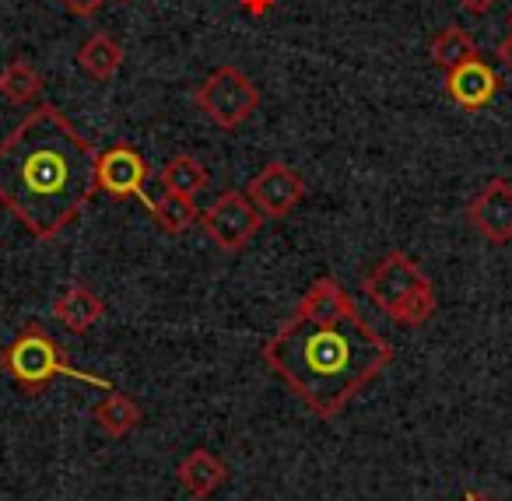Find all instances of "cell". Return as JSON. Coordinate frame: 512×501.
Returning <instances> with one entry per match:
<instances>
[{
	"instance_id": "cell-1",
	"label": "cell",
	"mask_w": 512,
	"mask_h": 501,
	"mask_svg": "<svg viewBox=\"0 0 512 501\" xmlns=\"http://www.w3.org/2000/svg\"><path fill=\"white\" fill-rule=\"evenodd\" d=\"M95 158L99 151L57 106H32L0 141V207L32 239H57L99 193Z\"/></svg>"
},
{
	"instance_id": "cell-2",
	"label": "cell",
	"mask_w": 512,
	"mask_h": 501,
	"mask_svg": "<svg viewBox=\"0 0 512 501\" xmlns=\"http://www.w3.org/2000/svg\"><path fill=\"white\" fill-rule=\"evenodd\" d=\"M264 361L316 417H337L393 361V347L362 312L330 323L292 316L264 344Z\"/></svg>"
},
{
	"instance_id": "cell-3",
	"label": "cell",
	"mask_w": 512,
	"mask_h": 501,
	"mask_svg": "<svg viewBox=\"0 0 512 501\" xmlns=\"http://www.w3.org/2000/svg\"><path fill=\"white\" fill-rule=\"evenodd\" d=\"M365 295L369 302L397 326H421L435 316L439 295H435L432 277L421 270L418 260L393 249L376 267L365 274Z\"/></svg>"
},
{
	"instance_id": "cell-4",
	"label": "cell",
	"mask_w": 512,
	"mask_h": 501,
	"mask_svg": "<svg viewBox=\"0 0 512 501\" xmlns=\"http://www.w3.org/2000/svg\"><path fill=\"white\" fill-rule=\"evenodd\" d=\"M0 368H4L18 386L32 389V393H36V389H46L53 379H60V375H64V379L88 382V386L102 389V393L113 389V382L109 379H99V375L74 368L71 361H67V354L60 351L57 340H53L39 323L25 326V330L18 333L4 351H0Z\"/></svg>"
},
{
	"instance_id": "cell-5",
	"label": "cell",
	"mask_w": 512,
	"mask_h": 501,
	"mask_svg": "<svg viewBox=\"0 0 512 501\" xmlns=\"http://www.w3.org/2000/svg\"><path fill=\"white\" fill-rule=\"evenodd\" d=\"M193 106L218 130H239L260 109V88L242 67L221 64L193 88Z\"/></svg>"
},
{
	"instance_id": "cell-6",
	"label": "cell",
	"mask_w": 512,
	"mask_h": 501,
	"mask_svg": "<svg viewBox=\"0 0 512 501\" xmlns=\"http://www.w3.org/2000/svg\"><path fill=\"white\" fill-rule=\"evenodd\" d=\"M260 225H264V214L256 211L246 190H225L221 197H214V204L207 211H200L204 235L228 256L242 253L256 239Z\"/></svg>"
},
{
	"instance_id": "cell-7",
	"label": "cell",
	"mask_w": 512,
	"mask_h": 501,
	"mask_svg": "<svg viewBox=\"0 0 512 501\" xmlns=\"http://www.w3.org/2000/svg\"><path fill=\"white\" fill-rule=\"evenodd\" d=\"M246 197L253 200L256 211L264 214V221L288 218L306 200V179L288 162H267L246 183Z\"/></svg>"
},
{
	"instance_id": "cell-8",
	"label": "cell",
	"mask_w": 512,
	"mask_h": 501,
	"mask_svg": "<svg viewBox=\"0 0 512 501\" xmlns=\"http://www.w3.org/2000/svg\"><path fill=\"white\" fill-rule=\"evenodd\" d=\"M151 179V165L134 144H113L95 158V186L113 200L141 197Z\"/></svg>"
},
{
	"instance_id": "cell-9",
	"label": "cell",
	"mask_w": 512,
	"mask_h": 501,
	"mask_svg": "<svg viewBox=\"0 0 512 501\" xmlns=\"http://www.w3.org/2000/svg\"><path fill=\"white\" fill-rule=\"evenodd\" d=\"M467 225L484 242L505 246L512 242V183L502 176L488 179L467 204Z\"/></svg>"
},
{
	"instance_id": "cell-10",
	"label": "cell",
	"mask_w": 512,
	"mask_h": 501,
	"mask_svg": "<svg viewBox=\"0 0 512 501\" xmlns=\"http://www.w3.org/2000/svg\"><path fill=\"white\" fill-rule=\"evenodd\" d=\"M498 88H502V78H498L495 67L484 57H474L467 64L446 71V95L460 109H467V113H477V109L488 106L498 95Z\"/></svg>"
},
{
	"instance_id": "cell-11",
	"label": "cell",
	"mask_w": 512,
	"mask_h": 501,
	"mask_svg": "<svg viewBox=\"0 0 512 501\" xmlns=\"http://www.w3.org/2000/svg\"><path fill=\"white\" fill-rule=\"evenodd\" d=\"M53 316L64 330L71 333H88L92 326H99L106 319V302L95 295L88 284L71 281L57 298H53Z\"/></svg>"
},
{
	"instance_id": "cell-12",
	"label": "cell",
	"mask_w": 512,
	"mask_h": 501,
	"mask_svg": "<svg viewBox=\"0 0 512 501\" xmlns=\"http://www.w3.org/2000/svg\"><path fill=\"white\" fill-rule=\"evenodd\" d=\"M176 480L190 498H211L228 480V466L218 452L211 449H190L176 466Z\"/></svg>"
},
{
	"instance_id": "cell-13",
	"label": "cell",
	"mask_w": 512,
	"mask_h": 501,
	"mask_svg": "<svg viewBox=\"0 0 512 501\" xmlns=\"http://www.w3.org/2000/svg\"><path fill=\"white\" fill-rule=\"evenodd\" d=\"M123 60H127V53H123L120 39H113L109 32H92V36L78 46V71L85 74L88 81H95V85L113 81L116 74L123 71Z\"/></svg>"
},
{
	"instance_id": "cell-14",
	"label": "cell",
	"mask_w": 512,
	"mask_h": 501,
	"mask_svg": "<svg viewBox=\"0 0 512 501\" xmlns=\"http://www.w3.org/2000/svg\"><path fill=\"white\" fill-rule=\"evenodd\" d=\"M355 309H358L355 298L348 295V288H344L341 281H334V277H320V281H313V288L299 298L295 316L316 319V323H330V319H341Z\"/></svg>"
},
{
	"instance_id": "cell-15",
	"label": "cell",
	"mask_w": 512,
	"mask_h": 501,
	"mask_svg": "<svg viewBox=\"0 0 512 501\" xmlns=\"http://www.w3.org/2000/svg\"><path fill=\"white\" fill-rule=\"evenodd\" d=\"M92 421L102 435L127 438L130 431L141 424V403H137L130 393H120V389L113 386V389H106V396L92 407Z\"/></svg>"
},
{
	"instance_id": "cell-16",
	"label": "cell",
	"mask_w": 512,
	"mask_h": 501,
	"mask_svg": "<svg viewBox=\"0 0 512 501\" xmlns=\"http://www.w3.org/2000/svg\"><path fill=\"white\" fill-rule=\"evenodd\" d=\"M141 200H144V207H148L151 221L158 225V232L172 235V239L186 235L200 221V211L190 197H176V193H158V197H148V193H141Z\"/></svg>"
},
{
	"instance_id": "cell-17",
	"label": "cell",
	"mask_w": 512,
	"mask_h": 501,
	"mask_svg": "<svg viewBox=\"0 0 512 501\" xmlns=\"http://www.w3.org/2000/svg\"><path fill=\"white\" fill-rule=\"evenodd\" d=\"M43 88V71L25 57L8 60L0 71V99L11 102V106H36L43 99Z\"/></svg>"
},
{
	"instance_id": "cell-18",
	"label": "cell",
	"mask_w": 512,
	"mask_h": 501,
	"mask_svg": "<svg viewBox=\"0 0 512 501\" xmlns=\"http://www.w3.org/2000/svg\"><path fill=\"white\" fill-rule=\"evenodd\" d=\"M211 183V172L200 158L193 155H172L169 162L158 169V186L162 193H176V197H200Z\"/></svg>"
},
{
	"instance_id": "cell-19",
	"label": "cell",
	"mask_w": 512,
	"mask_h": 501,
	"mask_svg": "<svg viewBox=\"0 0 512 501\" xmlns=\"http://www.w3.org/2000/svg\"><path fill=\"white\" fill-rule=\"evenodd\" d=\"M428 57H432V64L442 67V71H453V67L481 57V50H477V39L470 36L463 25H446V29H439L428 39Z\"/></svg>"
},
{
	"instance_id": "cell-20",
	"label": "cell",
	"mask_w": 512,
	"mask_h": 501,
	"mask_svg": "<svg viewBox=\"0 0 512 501\" xmlns=\"http://www.w3.org/2000/svg\"><path fill=\"white\" fill-rule=\"evenodd\" d=\"M71 15H78V18H88V15H99L106 4H113V0H60Z\"/></svg>"
},
{
	"instance_id": "cell-21",
	"label": "cell",
	"mask_w": 512,
	"mask_h": 501,
	"mask_svg": "<svg viewBox=\"0 0 512 501\" xmlns=\"http://www.w3.org/2000/svg\"><path fill=\"white\" fill-rule=\"evenodd\" d=\"M463 11H470V15H488V11H495L498 0H456Z\"/></svg>"
},
{
	"instance_id": "cell-22",
	"label": "cell",
	"mask_w": 512,
	"mask_h": 501,
	"mask_svg": "<svg viewBox=\"0 0 512 501\" xmlns=\"http://www.w3.org/2000/svg\"><path fill=\"white\" fill-rule=\"evenodd\" d=\"M495 57L502 60V64H505V67H509V71H512V36H505L502 43L495 46Z\"/></svg>"
},
{
	"instance_id": "cell-23",
	"label": "cell",
	"mask_w": 512,
	"mask_h": 501,
	"mask_svg": "<svg viewBox=\"0 0 512 501\" xmlns=\"http://www.w3.org/2000/svg\"><path fill=\"white\" fill-rule=\"evenodd\" d=\"M463 501H488V498H484V494H477V491H467V494H463Z\"/></svg>"
},
{
	"instance_id": "cell-24",
	"label": "cell",
	"mask_w": 512,
	"mask_h": 501,
	"mask_svg": "<svg viewBox=\"0 0 512 501\" xmlns=\"http://www.w3.org/2000/svg\"><path fill=\"white\" fill-rule=\"evenodd\" d=\"M509 36H512V15H509Z\"/></svg>"
},
{
	"instance_id": "cell-25",
	"label": "cell",
	"mask_w": 512,
	"mask_h": 501,
	"mask_svg": "<svg viewBox=\"0 0 512 501\" xmlns=\"http://www.w3.org/2000/svg\"><path fill=\"white\" fill-rule=\"evenodd\" d=\"M116 4H120V0H116Z\"/></svg>"
}]
</instances>
